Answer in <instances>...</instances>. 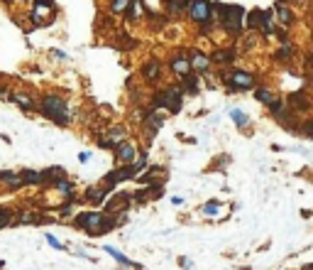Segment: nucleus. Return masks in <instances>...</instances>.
<instances>
[{"label":"nucleus","mask_w":313,"mask_h":270,"mask_svg":"<svg viewBox=\"0 0 313 270\" xmlns=\"http://www.w3.org/2000/svg\"><path fill=\"white\" fill-rule=\"evenodd\" d=\"M286 103L291 106V111L294 113H311L313 111V94L308 86H301V88H296V91H291L289 96H286Z\"/></svg>","instance_id":"8"},{"label":"nucleus","mask_w":313,"mask_h":270,"mask_svg":"<svg viewBox=\"0 0 313 270\" xmlns=\"http://www.w3.org/2000/svg\"><path fill=\"white\" fill-rule=\"evenodd\" d=\"M132 165H135L137 174H140V172H145V170H147V155L142 153V155H140V157H135V162H132Z\"/></svg>","instance_id":"37"},{"label":"nucleus","mask_w":313,"mask_h":270,"mask_svg":"<svg viewBox=\"0 0 313 270\" xmlns=\"http://www.w3.org/2000/svg\"><path fill=\"white\" fill-rule=\"evenodd\" d=\"M88 157H91V153H88V150H83L81 155H79V162H88Z\"/></svg>","instance_id":"42"},{"label":"nucleus","mask_w":313,"mask_h":270,"mask_svg":"<svg viewBox=\"0 0 313 270\" xmlns=\"http://www.w3.org/2000/svg\"><path fill=\"white\" fill-rule=\"evenodd\" d=\"M296 57V44L291 42V40H286V42H279V49L274 52V62L276 64H291Z\"/></svg>","instance_id":"17"},{"label":"nucleus","mask_w":313,"mask_h":270,"mask_svg":"<svg viewBox=\"0 0 313 270\" xmlns=\"http://www.w3.org/2000/svg\"><path fill=\"white\" fill-rule=\"evenodd\" d=\"M179 265H181V268H184V270H189V268H193V263H191L189 258H181V260H179Z\"/></svg>","instance_id":"41"},{"label":"nucleus","mask_w":313,"mask_h":270,"mask_svg":"<svg viewBox=\"0 0 313 270\" xmlns=\"http://www.w3.org/2000/svg\"><path fill=\"white\" fill-rule=\"evenodd\" d=\"M130 201H132V194L120 192V194H115L110 201L106 199V214H120V216H125L127 209H130Z\"/></svg>","instance_id":"11"},{"label":"nucleus","mask_w":313,"mask_h":270,"mask_svg":"<svg viewBox=\"0 0 313 270\" xmlns=\"http://www.w3.org/2000/svg\"><path fill=\"white\" fill-rule=\"evenodd\" d=\"M235 59H237V49L235 47H218L211 54V64H216V67H232Z\"/></svg>","instance_id":"16"},{"label":"nucleus","mask_w":313,"mask_h":270,"mask_svg":"<svg viewBox=\"0 0 313 270\" xmlns=\"http://www.w3.org/2000/svg\"><path fill=\"white\" fill-rule=\"evenodd\" d=\"M113 177H115V182L120 185V182H132V179H137V170H135V165L130 162V165H118L115 170L110 172Z\"/></svg>","instance_id":"21"},{"label":"nucleus","mask_w":313,"mask_h":270,"mask_svg":"<svg viewBox=\"0 0 313 270\" xmlns=\"http://www.w3.org/2000/svg\"><path fill=\"white\" fill-rule=\"evenodd\" d=\"M44 238H47V243H49V246H52V248H54V251H64V243L59 241V238H56V236H52V233H47V236H44Z\"/></svg>","instance_id":"38"},{"label":"nucleus","mask_w":313,"mask_h":270,"mask_svg":"<svg viewBox=\"0 0 313 270\" xmlns=\"http://www.w3.org/2000/svg\"><path fill=\"white\" fill-rule=\"evenodd\" d=\"M262 20H264V10H262V8H252V10L245 15V29L257 32L259 25H262Z\"/></svg>","instance_id":"23"},{"label":"nucleus","mask_w":313,"mask_h":270,"mask_svg":"<svg viewBox=\"0 0 313 270\" xmlns=\"http://www.w3.org/2000/svg\"><path fill=\"white\" fill-rule=\"evenodd\" d=\"M230 118H232V123H235V126H237L240 130L250 128V115H247L245 111H240V108H232V111H230Z\"/></svg>","instance_id":"29"},{"label":"nucleus","mask_w":313,"mask_h":270,"mask_svg":"<svg viewBox=\"0 0 313 270\" xmlns=\"http://www.w3.org/2000/svg\"><path fill=\"white\" fill-rule=\"evenodd\" d=\"M145 13H147V8H145L142 0H130V5H127V10H125V15H127L130 22H132V20H140Z\"/></svg>","instance_id":"27"},{"label":"nucleus","mask_w":313,"mask_h":270,"mask_svg":"<svg viewBox=\"0 0 313 270\" xmlns=\"http://www.w3.org/2000/svg\"><path fill=\"white\" fill-rule=\"evenodd\" d=\"M299 135L303 138H313V118H306V121H301L299 123V130H296Z\"/></svg>","instance_id":"34"},{"label":"nucleus","mask_w":313,"mask_h":270,"mask_svg":"<svg viewBox=\"0 0 313 270\" xmlns=\"http://www.w3.org/2000/svg\"><path fill=\"white\" fill-rule=\"evenodd\" d=\"M61 177H66V172L64 167H47V170H42V185H47V182H52L54 185L56 179H61Z\"/></svg>","instance_id":"28"},{"label":"nucleus","mask_w":313,"mask_h":270,"mask_svg":"<svg viewBox=\"0 0 313 270\" xmlns=\"http://www.w3.org/2000/svg\"><path fill=\"white\" fill-rule=\"evenodd\" d=\"M49 54H52L54 59H61V62H66V59H68V54H66V52H61V49H52Z\"/></svg>","instance_id":"40"},{"label":"nucleus","mask_w":313,"mask_h":270,"mask_svg":"<svg viewBox=\"0 0 313 270\" xmlns=\"http://www.w3.org/2000/svg\"><path fill=\"white\" fill-rule=\"evenodd\" d=\"M13 219H15V212L10 209V206H0V228L10 226V224H13Z\"/></svg>","instance_id":"33"},{"label":"nucleus","mask_w":313,"mask_h":270,"mask_svg":"<svg viewBox=\"0 0 313 270\" xmlns=\"http://www.w3.org/2000/svg\"><path fill=\"white\" fill-rule=\"evenodd\" d=\"M74 226L91 233V236H103L118 226V219L113 214H103V212H81L74 216Z\"/></svg>","instance_id":"2"},{"label":"nucleus","mask_w":313,"mask_h":270,"mask_svg":"<svg viewBox=\"0 0 313 270\" xmlns=\"http://www.w3.org/2000/svg\"><path fill=\"white\" fill-rule=\"evenodd\" d=\"M106 138H108V140L113 142V147H115V145H120V142L127 140V128H125V126H110V128L106 130Z\"/></svg>","instance_id":"24"},{"label":"nucleus","mask_w":313,"mask_h":270,"mask_svg":"<svg viewBox=\"0 0 313 270\" xmlns=\"http://www.w3.org/2000/svg\"><path fill=\"white\" fill-rule=\"evenodd\" d=\"M56 219L54 216H49V214H34V224L37 226H44V224H54Z\"/></svg>","instance_id":"36"},{"label":"nucleus","mask_w":313,"mask_h":270,"mask_svg":"<svg viewBox=\"0 0 313 270\" xmlns=\"http://www.w3.org/2000/svg\"><path fill=\"white\" fill-rule=\"evenodd\" d=\"M0 101H13V91L8 86H0Z\"/></svg>","instance_id":"39"},{"label":"nucleus","mask_w":313,"mask_h":270,"mask_svg":"<svg viewBox=\"0 0 313 270\" xmlns=\"http://www.w3.org/2000/svg\"><path fill=\"white\" fill-rule=\"evenodd\" d=\"M306 67H313V52H311V57H308V64Z\"/></svg>","instance_id":"46"},{"label":"nucleus","mask_w":313,"mask_h":270,"mask_svg":"<svg viewBox=\"0 0 313 270\" xmlns=\"http://www.w3.org/2000/svg\"><path fill=\"white\" fill-rule=\"evenodd\" d=\"M162 76H164V62L162 59L152 57L142 64V79H145L147 84H157Z\"/></svg>","instance_id":"10"},{"label":"nucleus","mask_w":313,"mask_h":270,"mask_svg":"<svg viewBox=\"0 0 313 270\" xmlns=\"http://www.w3.org/2000/svg\"><path fill=\"white\" fill-rule=\"evenodd\" d=\"M13 103L22 111V113H34L37 111V106H40V101L34 99L32 94H27V91H15L13 94Z\"/></svg>","instance_id":"15"},{"label":"nucleus","mask_w":313,"mask_h":270,"mask_svg":"<svg viewBox=\"0 0 313 270\" xmlns=\"http://www.w3.org/2000/svg\"><path fill=\"white\" fill-rule=\"evenodd\" d=\"M8 5H17V3H29V0H5Z\"/></svg>","instance_id":"44"},{"label":"nucleus","mask_w":313,"mask_h":270,"mask_svg":"<svg viewBox=\"0 0 313 270\" xmlns=\"http://www.w3.org/2000/svg\"><path fill=\"white\" fill-rule=\"evenodd\" d=\"M181 88H184V94H198V74L196 71H191L186 76H181Z\"/></svg>","instance_id":"26"},{"label":"nucleus","mask_w":313,"mask_h":270,"mask_svg":"<svg viewBox=\"0 0 313 270\" xmlns=\"http://www.w3.org/2000/svg\"><path fill=\"white\" fill-rule=\"evenodd\" d=\"M301 270H313V263H306V265H303Z\"/></svg>","instance_id":"45"},{"label":"nucleus","mask_w":313,"mask_h":270,"mask_svg":"<svg viewBox=\"0 0 313 270\" xmlns=\"http://www.w3.org/2000/svg\"><path fill=\"white\" fill-rule=\"evenodd\" d=\"M0 185L5 189H10V192H15V189L25 187V182H22L20 172H0Z\"/></svg>","instance_id":"22"},{"label":"nucleus","mask_w":313,"mask_h":270,"mask_svg":"<svg viewBox=\"0 0 313 270\" xmlns=\"http://www.w3.org/2000/svg\"><path fill=\"white\" fill-rule=\"evenodd\" d=\"M201 212H203L205 216H216V214L220 212V204H218V201H208V204H203V206H201Z\"/></svg>","instance_id":"35"},{"label":"nucleus","mask_w":313,"mask_h":270,"mask_svg":"<svg viewBox=\"0 0 313 270\" xmlns=\"http://www.w3.org/2000/svg\"><path fill=\"white\" fill-rule=\"evenodd\" d=\"M272 13H274V17H276V25L289 27V29L296 25V13H294L291 3H286V0H274Z\"/></svg>","instance_id":"9"},{"label":"nucleus","mask_w":313,"mask_h":270,"mask_svg":"<svg viewBox=\"0 0 313 270\" xmlns=\"http://www.w3.org/2000/svg\"><path fill=\"white\" fill-rule=\"evenodd\" d=\"M245 8L235 3H213V22L228 37L240 40L245 35Z\"/></svg>","instance_id":"1"},{"label":"nucleus","mask_w":313,"mask_h":270,"mask_svg":"<svg viewBox=\"0 0 313 270\" xmlns=\"http://www.w3.org/2000/svg\"><path fill=\"white\" fill-rule=\"evenodd\" d=\"M189 62H191V71H196V74H205V71H211V54H205L201 49H191L189 52Z\"/></svg>","instance_id":"14"},{"label":"nucleus","mask_w":313,"mask_h":270,"mask_svg":"<svg viewBox=\"0 0 313 270\" xmlns=\"http://www.w3.org/2000/svg\"><path fill=\"white\" fill-rule=\"evenodd\" d=\"M37 111H40L44 118H49L52 123H56V126H66L68 121H71L66 99H61V96H56V94H47V96H42Z\"/></svg>","instance_id":"4"},{"label":"nucleus","mask_w":313,"mask_h":270,"mask_svg":"<svg viewBox=\"0 0 313 270\" xmlns=\"http://www.w3.org/2000/svg\"><path fill=\"white\" fill-rule=\"evenodd\" d=\"M171 204H174V206H181V204H184V197H174V199H171Z\"/></svg>","instance_id":"43"},{"label":"nucleus","mask_w":313,"mask_h":270,"mask_svg":"<svg viewBox=\"0 0 313 270\" xmlns=\"http://www.w3.org/2000/svg\"><path fill=\"white\" fill-rule=\"evenodd\" d=\"M252 91H255V101H259L262 106H272L274 101L279 99V94H276L269 84H257Z\"/></svg>","instance_id":"18"},{"label":"nucleus","mask_w":313,"mask_h":270,"mask_svg":"<svg viewBox=\"0 0 313 270\" xmlns=\"http://www.w3.org/2000/svg\"><path fill=\"white\" fill-rule=\"evenodd\" d=\"M164 8H166V17H169V20H179V17L186 15L189 0H166Z\"/></svg>","instance_id":"20"},{"label":"nucleus","mask_w":313,"mask_h":270,"mask_svg":"<svg viewBox=\"0 0 313 270\" xmlns=\"http://www.w3.org/2000/svg\"><path fill=\"white\" fill-rule=\"evenodd\" d=\"M127 5H130V0H108V10H110V15H125Z\"/></svg>","instance_id":"31"},{"label":"nucleus","mask_w":313,"mask_h":270,"mask_svg":"<svg viewBox=\"0 0 313 270\" xmlns=\"http://www.w3.org/2000/svg\"><path fill=\"white\" fill-rule=\"evenodd\" d=\"M29 5H32V8H29V22H32V27L47 25V20H52L56 15L54 0H32Z\"/></svg>","instance_id":"7"},{"label":"nucleus","mask_w":313,"mask_h":270,"mask_svg":"<svg viewBox=\"0 0 313 270\" xmlns=\"http://www.w3.org/2000/svg\"><path fill=\"white\" fill-rule=\"evenodd\" d=\"M103 251H106L108 256H113V258H115V260H118V263H120V265H125V268L142 270V268H140V265H137V263H135V260H130V258L125 256V253H120V251H118V248H113V246H106Z\"/></svg>","instance_id":"25"},{"label":"nucleus","mask_w":313,"mask_h":270,"mask_svg":"<svg viewBox=\"0 0 313 270\" xmlns=\"http://www.w3.org/2000/svg\"><path fill=\"white\" fill-rule=\"evenodd\" d=\"M220 81L223 86L230 91V94H245V91H252L255 86L259 84L257 76L252 71L245 69H235V67H220Z\"/></svg>","instance_id":"3"},{"label":"nucleus","mask_w":313,"mask_h":270,"mask_svg":"<svg viewBox=\"0 0 313 270\" xmlns=\"http://www.w3.org/2000/svg\"><path fill=\"white\" fill-rule=\"evenodd\" d=\"M267 111H269V115H272V118L279 123V126H282V128L291 130V133H296V130H299L301 115L291 111V106L286 103V99H282V96H279L272 106H267Z\"/></svg>","instance_id":"6"},{"label":"nucleus","mask_w":313,"mask_h":270,"mask_svg":"<svg viewBox=\"0 0 313 270\" xmlns=\"http://www.w3.org/2000/svg\"><path fill=\"white\" fill-rule=\"evenodd\" d=\"M169 69H171V74H177L179 79L186 76V74H191L189 54H186V52H174V54L169 57Z\"/></svg>","instance_id":"13"},{"label":"nucleus","mask_w":313,"mask_h":270,"mask_svg":"<svg viewBox=\"0 0 313 270\" xmlns=\"http://www.w3.org/2000/svg\"><path fill=\"white\" fill-rule=\"evenodd\" d=\"M113 155H115V162H118V165H130V162H135L137 147L130 140H125L113 147Z\"/></svg>","instance_id":"12"},{"label":"nucleus","mask_w":313,"mask_h":270,"mask_svg":"<svg viewBox=\"0 0 313 270\" xmlns=\"http://www.w3.org/2000/svg\"><path fill=\"white\" fill-rule=\"evenodd\" d=\"M108 194H110V192L103 185H93V187H88V189L83 192V201L100 206V204H106V197H108Z\"/></svg>","instance_id":"19"},{"label":"nucleus","mask_w":313,"mask_h":270,"mask_svg":"<svg viewBox=\"0 0 313 270\" xmlns=\"http://www.w3.org/2000/svg\"><path fill=\"white\" fill-rule=\"evenodd\" d=\"M54 189L59 192V194H66V197H68V194H74V182L61 177V179H56V182H54Z\"/></svg>","instance_id":"32"},{"label":"nucleus","mask_w":313,"mask_h":270,"mask_svg":"<svg viewBox=\"0 0 313 270\" xmlns=\"http://www.w3.org/2000/svg\"><path fill=\"white\" fill-rule=\"evenodd\" d=\"M20 177H22V182L29 187L42 185V172H37V170H20Z\"/></svg>","instance_id":"30"},{"label":"nucleus","mask_w":313,"mask_h":270,"mask_svg":"<svg viewBox=\"0 0 313 270\" xmlns=\"http://www.w3.org/2000/svg\"><path fill=\"white\" fill-rule=\"evenodd\" d=\"M186 15L191 17V22L198 27L201 35H211L216 29V22H213V3L211 0H189Z\"/></svg>","instance_id":"5"}]
</instances>
